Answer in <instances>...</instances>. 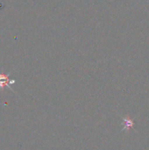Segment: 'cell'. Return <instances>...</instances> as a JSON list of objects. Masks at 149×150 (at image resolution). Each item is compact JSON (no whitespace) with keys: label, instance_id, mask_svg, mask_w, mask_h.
<instances>
[{"label":"cell","instance_id":"obj_1","mask_svg":"<svg viewBox=\"0 0 149 150\" xmlns=\"http://www.w3.org/2000/svg\"><path fill=\"white\" fill-rule=\"evenodd\" d=\"M10 75V73H9L7 75L5 74L3 72H2V73H0V89H2V91L3 92L5 86H8L13 92L16 94L15 92V91H14L13 89H12V87L10 86V85L14 84V83L16 82V81H15V79H9Z\"/></svg>","mask_w":149,"mask_h":150},{"label":"cell","instance_id":"obj_2","mask_svg":"<svg viewBox=\"0 0 149 150\" xmlns=\"http://www.w3.org/2000/svg\"><path fill=\"white\" fill-rule=\"evenodd\" d=\"M121 119L123 120L122 125H124V128H122L121 131H124L125 130L129 131L130 130V128H133V126L134 125V119H131L129 116H121Z\"/></svg>","mask_w":149,"mask_h":150}]
</instances>
